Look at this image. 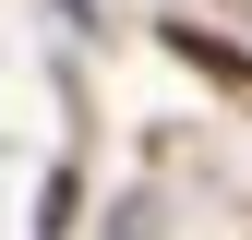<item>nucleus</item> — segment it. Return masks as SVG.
I'll return each instance as SVG.
<instances>
[{
    "label": "nucleus",
    "instance_id": "nucleus-1",
    "mask_svg": "<svg viewBox=\"0 0 252 240\" xmlns=\"http://www.w3.org/2000/svg\"><path fill=\"white\" fill-rule=\"evenodd\" d=\"M168 48H180V60H204V72H216V84H240V48H216V36H204V24H168Z\"/></svg>",
    "mask_w": 252,
    "mask_h": 240
}]
</instances>
